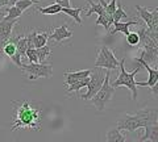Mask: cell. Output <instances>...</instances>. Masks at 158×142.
Segmentation results:
<instances>
[{"mask_svg":"<svg viewBox=\"0 0 158 142\" xmlns=\"http://www.w3.org/2000/svg\"><path fill=\"white\" fill-rule=\"evenodd\" d=\"M4 17H6V11H4V9H0V22L3 21Z\"/></svg>","mask_w":158,"mask_h":142,"instance_id":"1f68e13d","label":"cell"},{"mask_svg":"<svg viewBox=\"0 0 158 142\" xmlns=\"http://www.w3.org/2000/svg\"><path fill=\"white\" fill-rule=\"evenodd\" d=\"M20 68L31 80L50 78L53 75V66L50 63H23Z\"/></svg>","mask_w":158,"mask_h":142,"instance_id":"5b68a950","label":"cell"},{"mask_svg":"<svg viewBox=\"0 0 158 142\" xmlns=\"http://www.w3.org/2000/svg\"><path fill=\"white\" fill-rule=\"evenodd\" d=\"M85 9V7H79V8H62V12L66 13L67 16H70L78 25H82V18H81V12Z\"/></svg>","mask_w":158,"mask_h":142,"instance_id":"ac0fdd59","label":"cell"},{"mask_svg":"<svg viewBox=\"0 0 158 142\" xmlns=\"http://www.w3.org/2000/svg\"><path fill=\"white\" fill-rule=\"evenodd\" d=\"M124 63H125V59H121L120 62H118V70H120V74H118L117 79L113 82V84H111V86L115 88V90H116L117 87H120V86L128 87L131 90V92H132V99L133 100H137V84H136L135 76L141 71V67L142 66L138 65L137 68H135L132 72H128L125 66H124Z\"/></svg>","mask_w":158,"mask_h":142,"instance_id":"3957f363","label":"cell"},{"mask_svg":"<svg viewBox=\"0 0 158 142\" xmlns=\"http://www.w3.org/2000/svg\"><path fill=\"white\" fill-rule=\"evenodd\" d=\"M110 71L106 72V79L103 82V86L100 87V90L98 91V94L91 99L94 107L98 111H104L106 105L111 101L113 94H115V88L110 84Z\"/></svg>","mask_w":158,"mask_h":142,"instance_id":"277c9868","label":"cell"},{"mask_svg":"<svg viewBox=\"0 0 158 142\" xmlns=\"http://www.w3.org/2000/svg\"><path fill=\"white\" fill-rule=\"evenodd\" d=\"M56 4L61 6L62 8H71L70 0H56Z\"/></svg>","mask_w":158,"mask_h":142,"instance_id":"4dcf8cb0","label":"cell"},{"mask_svg":"<svg viewBox=\"0 0 158 142\" xmlns=\"http://www.w3.org/2000/svg\"><path fill=\"white\" fill-rule=\"evenodd\" d=\"M158 124V109L145 108L138 111L135 115H125L117 121V129L136 132L140 128H146L149 125Z\"/></svg>","mask_w":158,"mask_h":142,"instance_id":"7a4b0ae2","label":"cell"},{"mask_svg":"<svg viewBox=\"0 0 158 142\" xmlns=\"http://www.w3.org/2000/svg\"><path fill=\"white\" fill-rule=\"evenodd\" d=\"M19 22V18H8L7 16L0 22V45H4L9 38L13 30V26Z\"/></svg>","mask_w":158,"mask_h":142,"instance_id":"ba28073f","label":"cell"},{"mask_svg":"<svg viewBox=\"0 0 158 142\" xmlns=\"http://www.w3.org/2000/svg\"><path fill=\"white\" fill-rule=\"evenodd\" d=\"M106 79V74L102 68L95 67V70H92L90 75V83L87 84V92L85 95H81V99L83 100H91L94 96L98 94V91L100 90L103 86V82Z\"/></svg>","mask_w":158,"mask_h":142,"instance_id":"8992f818","label":"cell"},{"mask_svg":"<svg viewBox=\"0 0 158 142\" xmlns=\"http://www.w3.org/2000/svg\"><path fill=\"white\" fill-rule=\"evenodd\" d=\"M87 3H88V11H87V13H86V17L91 16L92 13H96L98 16H100V14H103V13L106 12V8L103 7L100 3L95 4V3L92 2V0H87Z\"/></svg>","mask_w":158,"mask_h":142,"instance_id":"ffe728a7","label":"cell"},{"mask_svg":"<svg viewBox=\"0 0 158 142\" xmlns=\"http://www.w3.org/2000/svg\"><path fill=\"white\" fill-rule=\"evenodd\" d=\"M40 0H17L16 3H15V7H17L20 11L24 12L27 11L28 8H31L33 4H38Z\"/></svg>","mask_w":158,"mask_h":142,"instance_id":"d4e9b609","label":"cell"},{"mask_svg":"<svg viewBox=\"0 0 158 142\" xmlns=\"http://www.w3.org/2000/svg\"><path fill=\"white\" fill-rule=\"evenodd\" d=\"M116 4H117V0H111L110 3H107V7H106V12L108 14H113L116 11Z\"/></svg>","mask_w":158,"mask_h":142,"instance_id":"f1b7e54d","label":"cell"},{"mask_svg":"<svg viewBox=\"0 0 158 142\" xmlns=\"http://www.w3.org/2000/svg\"><path fill=\"white\" fill-rule=\"evenodd\" d=\"M146 34L150 37V40L158 46V32H150V30H148L146 29Z\"/></svg>","mask_w":158,"mask_h":142,"instance_id":"f546056e","label":"cell"},{"mask_svg":"<svg viewBox=\"0 0 158 142\" xmlns=\"http://www.w3.org/2000/svg\"><path fill=\"white\" fill-rule=\"evenodd\" d=\"M37 50V57H38V63H45V61L48 59V57L52 54V49L50 46H44V47H40L36 49Z\"/></svg>","mask_w":158,"mask_h":142,"instance_id":"603a6c76","label":"cell"},{"mask_svg":"<svg viewBox=\"0 0 158 142\" xmlns=\"http://www.w3.org/2000/svg\"><path fill=\"white\" fill-rule=\"evenodd\" d=\"M4 11H6V16L8 18H20L23 16V12L20 11L17 7H15V6L6 7V8H4Z\"/></svg>","mask_w":158,"mask_h":142,"instance_id":"484cf974","label":"cell"},{"mask_svg":"<svg viewBox=\"0 0 158 142\" xmlns=\"http://www.w3.org/2000/svg\"><path fill=\"white\" fill-rule=\"evenodd\" d=\"M25 57L28 59V63H38V57H37L36 49H27Z\"/></svg>","mask_w":158,"mask_h":142,"instance_id":"4316f807","label":"cell"},{"mask_svg":"<svg viewBox=\"0 0 158 142\" xmlns=\"http://www.w3.org/2000/svg\"><path fill=\"white\" fill-rule=\"evenodd\" d=\"M90 83V76L86 78V79H82V80H78L75 83H73V84H70L67 87V94H70V92H74V91H79V90H82V88H85L87 87V84Z\"/></svg>","mask_w":158,"mask_h":142,"instance_id":"7402d4cb","label":"cell"},{"mask_svg":"<svg viewBox=\"0 0 158 142\" xmlns=\"http://www.w3.org/2000/svg\"><path fill=\"white\" fill-rule=\"evenodd\" d=\"M95 25H103L106 29L107 33L111 32V28L113 26V18H112V14H108L107 12H104L103 14L98 17V20L95 21Z\"/></svg>","mask_w":158,"mask_h":142,"instance_id":"2e32d148","label":"cell"},{"mask_svg":"<svg viewBox=\"0 0 158 142\" xmlns=\"http://www.w3.org/2000/svg\"><path fill=\"white\" fill-rule=\"evenodd\" d=\"M49 33L50 32H38V30H34L31 34V38H32V42H33V47L34 49H40V47H44L46 46L48 40H49Z\"/></svg>","mask_w":158,"mask_h":142,"instance_id":"8fae6325","label":"cell"},{"mask_svg":"<svg viewBox=\"0 0 158 142\" xmlns=\"http://www.w3.org/2000/svg\"><path fill=\"white\" fill-rule=\"evenodd\" d=\"M92 70H82V71H66L65 72V76H66V84L70 86L73 83H75L78 80H82V79H86L91 75Z\"/></svg>","mask_w":158,"mask_h":142,"instance_id":"7c38bea8","label":"cell"},{"mask_svg":"<svg viewBox=\"0 0 158 142\" xmlns=\"http://www.w3.org/2000/svg\"><path fill=\"white\" fill-rule=\"evenodd\" d=\"M13 105H15V111H16V119L13 121L12 132L16 129H24V128L40 130L41 109L34 108L29 100H25L23 103L13 101Z\"/></svg>","mask_w":158,"mask_h":142,"instance_id":"6da1fadb","label":"cell"},{"mask_svg":"<svg viewBox=\"0 0 158 142\" xmlns=\"http://www.w3.org/2000/svg\"><path fill=\"white\" fill-rule=\"evenodd\" d=\"M132 25H138V20H131L128 22H113V29L108 34H115L117 32H121L125 36H128L129 34V26Z\"/></svg>","mask_w":158,"mask_h":142,"instance_id":"9a60e30c","label":"cell"},{"mask_svg":"<svg viewBox=\"0 0 158 142\" xmlns=\"http://www.w3.org/2000/svg\"><path fill=\"white\" fill-rule=\"evenodd\" d=\"M127 42L129 43L131 46H138V42H140V37H138L137 32L136 33H131L127 36Z\"/></svg>","mask_w":158,"mask_h":142,"instance_id":"83f0119b","label":"cell"},{"mask_svg":"<svg viewBox=\"0 0 158 142\" xmlns=\"http://www.w3.org/2000/svg\"><path fill=\"white\" fill-rule=\"evenodd\" d=\"M131 16H128V14L125 13L124 11V8H123L121 4H118L117 8H116V11L115 13L112 14V18H113V22H121L123 18H129Z\"/></svg>","mask_w":158,"mask_h":142,"instance_id":"cb8c5ba5","label":"cell"},{"mask_svg":"<svg viewBox=\"0 0 158 142\" xmlns=\"http://www.w3.org/2000/svg\"><path fill=\"white\" fill-rule=\"evenodd\" d=\"M37 11L41 12L42 14H57L59 12H62V7L58 4H49L48 7H37Z\"/></svg>","mask_w":158,"mask_h":142,"instance_id":"44dd1931","label":"cell"},{"mask_svg":"<svg viewBox=\"0 0 158 142\" xmlns=\"http://www.w3.org/2000/svg\"><path fill=\"white\" fill-rule=\"evenodd\" d=\"M135 61L138 63V65H141L144 68H146V71L149 72V79H148V82H136V84L152 88L157 83V80H158V70H156V68H152L150 65H148V63L142 59V58H136Z\"/></svg>","mask_w":158,"mask_h":142,"instance_id":"9c48e42d","label":"cell"},{"mask_svg":"<svg viewBox=\"0 0 158 142\" xmlns=\"http://www.w3.org/2000/svg\"><path fill=\"white\" fill-rule=\"evenodd\" d=\"M144 136L140 138V142H145V141H149V142H158V124L154 125H149L144 128Z\"/></svg>","mask_w":158,"mask_h":142,"instance_id":"5bb4252c","label":"cell"},{"mask_svg":"<svg viewBox=\"0 0 158 142\" xmlns=\"http://www.w3.org/2000/svg\"><path fill=\"white\" fill-rule=\"evenodd\" d=\"M24 36V34H17V36H15V37H11L9 40L4 43V46H3V53L6 54L7 57H9V58H12L15 54H16V51H17V47H16V43H17V41L20 40Z\"/></svg>","mask_w":158,"mask_h":142,"instance_id":"4fadbf2b","label":"cell"},{"mask_svg":"<svg viewBox=\"0 0 158 142\" xmlns=\"http://www.w3.org/2000/svg\"><path fill=\"white\" fill-rule=\"evenodd\" d=\"M95 67L107 68V70H117L118 68V61L116 59L115 53H113L110 47L100 46L96 62H95Z\"/></svg>","mask_w":158,"mask_h":142,"instance_id":"52a82bcc","label":"cell"},{"mask_svg":"<svg viewBox=\"0 0 158 142\" xmlns=\"http://www.w3.org/2000/svg\"><path fill=\"white\" fill-rule=\"evenodd\" d=\"M136 9L138 12V17L142 18L146 24V29H149L152 25V21H153V12L152 11H148V8L144 7H140V6H136Z\"/></svg>","mask_w":158,"mask_h":142,"instance_id":"d6986e66","label":"cell"},{"mask_svg":"<svg viewBox=\"0 0 158 142\" xmlns=\"http://www.w3.org/2000/svg\"><path fill=\"white\" fill-rule=\"evenodd\" d=\"M106 138H107V142H127L125 137L121 134L120 129L117 128H111L108 130L106 134Z\"/></svg>","mask_w":158,"mask_h":142,"instance_id":"e0dca14e","label":"cell"},{"mask_svg":"<svg viewBox=\"0 0 158 142\" xmlns=\"http://www.w3.org/2000/svg\"><path fill=\"white\" fill-rule=\"evenodd\" d=\"M71 37H73V32L69 30L67 24L57 26V28H53V30L49 33V38L53 41H56L57 45H59L61 42H63L65 40H69V38H71Z\"/></svg>","mask_w":158,"mask_h":142,"instance_id":"30bf717a","label":"cell"}]
</instances>
